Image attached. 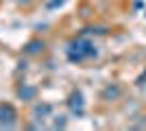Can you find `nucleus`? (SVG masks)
I'll return each instance as SVG.
<instances>
[{"mask_svg":"<svg viewBox=\"0 0 146 131\" xmlns=\"http://www.w3.org/2000/svg\"><path fill=\"white\" fill-rule=\"evenodd\" d=\"M66 55H68V61H72V63H85L98 57V48H96V44L87 37H74L68 44Z\"/></svg>","mask_w":146,"mask_h":131,"instance_id":"nucleus-1","label":"nucleus"},{"mask_svg":"<svg viewBox=\"0 0 146 131\" xmlns=\"http://www.w3.org/2000/svg\"><path fill=\"white\" fill-rule=\"evenodd\" d=\"M20 125V114L11 103H0V129H15Z\"/></svg>","mask_w":146,"mask_h":131,"instance_id":"nucleus-2","label":"nucleus"},{"mask_svg":"<svg viewBox=\"0 0 146 131\" xmlns=\"http://www.w3.org/2000/svg\"><path fill=\"white\" fill-rule=\"evenodd\" d=\"M68 109H70L74 116H83V114H85V98H83V92H81V90H74V92L68 96Z\"/></svg>","mask_w":146,"mask_h":131,"instance_id":"nucleus-3","label":"nucleus"},{"mask_svg":"<svg viewBox=\"0 0 146 131\" xmlns=\"http://www.w3.org/2000/svg\"><path fill=\"white\" fill-rule=\"evenodd\" d=\"M50 114H52V105H48V103H37L35 107H33V114H31V118L39 120L44 125V120L50 118Z\"/></svg>","mask_w":146,"mask_h":131,"instance_id":"nucleus-4","label":"nucleus"},{"mask_svg":"<svg viewBox=\"0 0 146 131\" xmlns=\"http://www.w3.org/2000/svg\"><path fill=\"white\" fill-rule=\"evenodd\" d=\"M44 50H46V42H42V39H31L24 46V53L29 57H39L44 55Z\"/></svg>","mask_w":146,"mask_h":131,"instance_id":"nucleus-5","label":"nucleus"},{"mask_svg":"<svg viewBox=\"0 0 146 131\" xmlns=\"http://www.w3.org/2000/svg\"><path fill=\"white\" fill-rule=\"evenodd\" d=\"M18 96H20V98H24V100H35V96H37V87L29 85V83H22V85L18 87Z\"/></svg>","mask_w":146,"mask_h":131,"instance_id":"nucleus-6","label":"nucleus"},{"mask_svg":"<svg viewBox=\"0 0 146 131\" xmlns=\"http://www.w3.org/2000/svg\"><path fill=\"white\" fill-rule=\"evenodd\" d=\"M120 94H122L120 85H116V83H113V85H107V87L103 90V98H105V100H113V98H118Z\"/></svg>","mask_w":146,"mask_h":131,"instance_id":"nucleus-7","label":"nucleus"}]
</instances>
